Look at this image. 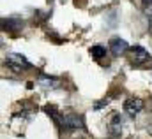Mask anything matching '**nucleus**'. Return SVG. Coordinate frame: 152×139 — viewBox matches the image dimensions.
I'll return each instance as SVG.
<instances>
[{
	"label": "nucleus",
	"mask_w": 152,
	"mask_h": 139,
	"mask_svg": "<svg viewBox=\"0 0 152 139\" xmlns=\"http://www.w3.org/2000/svg\"><path fill=\"white\" fill-rule=\"evenodd\" d=\"M5 65L11 70H14V72H21V70H27V69L32 67V64L27 60V56H23V55H20V53H11V55H7Z\"/></svg>",
	"instance_id": "f257e3e1"
},
{
	"label": "nucleus",
	"mask_w": 152,
	"mask_h": 139,
	"mask_svg": "<svg viewBox=\"0 0 152 139\" xmlns=\"http://www.w3.org/2000/svg\"><path fill=\"white\" fill-rule=\"evenodd\" d=\"M60 127L66 129V130H76V129H83L85 123H83V118H81V116H78L75 113H66V114L62 116Z\"/></svg>",
	"instance_id": "f03ea898"
},
{
	"label": "nucleus",
	"mask_w": 152,
	"mask_h": 139,
	"mask_svg": "<svg viewBox=\"0 0 152 139\" xmlns=\"http://www.w3.org/2000/svg\"><path fill=\"white\" fill-rule=\"evenodd\" d=\"M151 58V55L147 53V49H143L142 46H134V48H129V62L133 65H142L145 64L147 60Z\"/></svg>",
	"instance_id": "7ed1b4c3"
},
{
	"label": "nucleus",
	"mask_w": 152,
	"mask_h": 139,
	"mask_svg": "<svg viewBox=\"0 0 152 139\" xmlns=\"http://www.w3.org/2000/svg\"><path fill=\"white\" fill-rule=\"evenodd\" d=\"M127 49H129V44H127L124 39L115 37V39L110 41V51H112V55H113V56H120V55H124Z\"/></svg>",
	"instance_id": "20e7f679"
},
{
	"label": "nucleus",
	"mask_w": 152,
	"mask_h": 139,
	"mask_svg": "<svg viewBox=\"0 0 152 139\" xmlns=\"http://www.w3.org/2000/svg\"><path fill=\"white\" fill-rule=\"evenodd\" d=\"M142 109H143V101H142V99H127V101L124 102V111H126L127 114H131V116L138 114Z\"/></svg>",
	"instance_id": "39448f33"
},
{
	"label": "nucleus",
	"mask_w": 152,
	"mask_h": 139,
	"mask_svg": "<svg viewBox=\"0 0 152 139\" xmlns=\"http://www.w3.org/2000/svg\"><path fill=\"white\" fill-rule=\"evenodd\" d=\"M23 21L21 20H18V18H4L2 20V27H4V30H11V32H16V30H21L23 28Z\"/></svg>",
	"instance_id": "423d86ee"
},
{
	"label": "nucleus",
	"mask_w": 152,
	"mask_h": 139,
	"mask_svg": "<svg viewBox=\"0 0 152 139\" xmlns=\"http://www.w3.org/2000/svg\"><path fill=\"white\" fill-rule=\"evenodd\" d=\"M37 83H39V86L44 88V90H55V88L58 86V79L50 77V76H46V74H41V76H39Z\"/></svg>",
	"instance_id": "0eeeda50"
},
{
	"label": "nucleus",
	"mask_w": 152,
	"mask_h": 139,
	"mask_svg": "<svg viewBox=\"0 0 152 139\" xmlns=\"http://www.w3.org/2000/svg\"><path fill=\"white\" fill-rule=\"evenodd\" d=\"M120 130H122V118H120L118 113H115L112 116V120H110V132L112 134H118Z\"/></svg>",
	"instance_id": "6e6552de"
},
{
	"label": "nucleus",
	"mask_w": 152,
	"mask_h": 139,
	"mask_svg": "<svg viewBox=\"0 0 152 139\" xmlns=\"http://www.w3.org/2000/svg\"><path fill=\"white\" fill-rule=\"evenodd\" d=\"M90 55L96 60H101L103 56H106V48H103V46H92L90 48Z\"/></svg>",
	"instance_id": "1a4fd4ad"
},
{
	"label": "nucleus",
	"mask_w": 152,
	"mask_h": 139,
	"mask_svg": "<svg viewBox=\"0 0 152 139\" xmlns=\"http://www.w3.org/2000/svg\"><path fill=\"white\" fill-rule=\"evenodd\" d=\"M143 11H145V16H147V20H149V32L152 34V5L143 7Z\"/></svg>",
	"instance_id": "9d476101"
},
{
	"label": "nucleus",
	"mask_w": 152,
	"mask_h": 139,
	"mask_svg": "<svg viewBox=\"0 0 152 139\" xmlns=\"http://www.w3.org/2000/svg\"><path fill=\"white\" fill-rule=\"evenodd\" d=\"M104 104H108V99H104V101H101V102H96L94 107H96V109H99V107H103Z\"/></svg>",
	"instance_id": "9b49d317"
},
{
	"label": "nucleus",
	"mask_w": 152,
	"mask_h": 139,
	"mask_svg": "<svg viewBox=\"0 0 152 139\" xmlns=\"http://www.w3.org/2000/svg\"><path fill=\"white\" fill-rule=\"evenodd\" d=\"M142 4H143V7H149V5H152V0H142Z\"/></svg>",
	"instance_id": "f8f14e48"
}]
</instances>
